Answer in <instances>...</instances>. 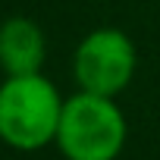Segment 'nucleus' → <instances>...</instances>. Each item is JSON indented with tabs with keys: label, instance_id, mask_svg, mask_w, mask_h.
<instances>
[{
	"label": "nucleus",
	"instance_id": "1",
	"mask_svg": "<svg viewBox=\"0 0 160 160\" xmlns=\"http://www.w3.org/2000/svg\"><path fill=\"white\" fill-rule=\"evenodd\" d=\"M66 98L44 72L0 82V141L16 151H41L57 141Z\"/></svg>",
	"mask_w": 160,
	"mask_h": 160
},
{
	"label": "nucleus",
	"instance_id": "2",
	"mask_svg": "<svg viewBox=\"0 0 160 160\" xmlns=\"http://www.w3.org/2000/svg\"><path fill=\"white\" fill-rule=\"evenodd\" d=\"M126 113L116 98L75 91L63 104L57 148L66 160H116L126 148Z\"/></svg>",
	"mask_w": 160,
	"mask_h": 160
},
{
	"label": "nucleus",
	"instance_id": "3",
	"mask_svg": "<svg viewBox=\"0 0 160 160\" xmlns=\"http://www.w3.org/2000/svg\"><path fill=\"white\" fill-rule=\"evenodd\" d=\"M138 66V50L132 38L119 28H94L75 47L72 72L78 91H91L104 98H116L129 88Z\"/></svg>",
	"mask_w": 160,
	"mask_h": 160
},
{
	"label": "nucleus",
	"instance_id": "4",
	"mask_svg": "<svg viewBox=\"0 0 160 160\" xmlns=\"http://www.w3.org/2000/svg\"><path fill=\"white\" fill-rule=\"evenodd\" d=\"M47 38L28 16H10L0 22V69L3 75H35L44 69Z\"/></svg>",
	"mask_w": 160,
	"mask_h": 160
}]
</instances>
